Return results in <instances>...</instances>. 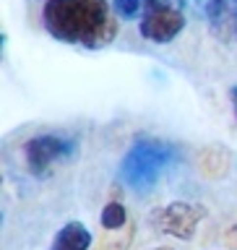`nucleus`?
Wrapping results in <instances>:
<instances>
[{
	"mask_svg": "<svg viewBox=\"0 0 237 250\" xmlns=\"http://www.w3.org/2000/svg\"><path fill=\"white\" fill-rule=\"evenodd\" d=\"M26 164L34 175H47L50 167L76 154V144L63 136H37L26 144Z\"/></svg>",
	"mask_w": 237,
	"mask_h": 250,
	"instance_id": "3",
	"label": "nucleus"
},
{
	"mask_svg": "<svg viewBox=\"0 0 237 250\" xmlns=\"http://www.w3.org/2000/svg\"><path fill=\"white\" fill-rule=\"evenodd\" d=\"M211 34L222 42H237V0H216L206 16Z\"/></svg>",
	"mask_w": 237,
	"mask_h": 250,
	"instance_id": "6",
	"label": "nucleus"
},
{
	"mask_svg": "<svg viewBox=\"0 0 237 250\" xmlns=\"http://www.w3.org/2000/svg\"><path fill=\"white\" fill-rule=\"evenodd\" d=\"M128 224V211L123 203H107L102 208V227L105 229H123Z\"/></svg>",
	"mask_w": 237,
	"mask_h": 250,
	"instance_id": "8",
	"label": "nucleus"
},
{
	"mask_svg": "<svg viewBox=\"0 0 237 250\" xmlns=\"http://www.w3.org/2000/svg\"><path fill=\"white\" fill-rule=\"evenodd\" d=\"M138 3H141V5H144V8H146V11H149V8H156V5H162V3H167V0H138Z\"/></svg>",
	"mask_w": 237,
	"mask_h": 250,
	"instance_id": "11",
	"label": "nucleus"
},
{
	"mask_svg": "<svg viewBox=\"0 0 237 250\" xmlns=\"http://www.w3.org/2000/svg\"><path fill=\"white\" fill-rule=\"evenodd\" d=\"M42 21L55 39L81 44L86 50L107 47L117 37V21L109 0H47Z\"/></svg>",
	"mask_w": 237,
	"mask_h": 250,
	"instance_id": "1",
	"label": "nucleus"
},
{
	"mask_svg": "<svg viewBox=\"0 0 237 250\" xmlns=\"http://www.w3.org/2000/svg\"><path fill=\"white\" fill-rule=\"evenodd\" d=\"M112 5H115V11L120 13L123 19H133V16H136L141 8H144L138 0H112Z\"/></svg>",
	"mask_w": 237,
	"mask_h": 250,
	"instance_id": "9",
	"label": "nucleus"
},
{
	"mask_svg": "<svg viewBox=\"0 0 237 250\" xmlns=\"http://www.w3.org/2000/svg\"><path fill=\"white\" fill-rule=\"evenodd\" d=\"M203 216H206V211L201 206H193V203H170V206H164L154 216V222L164 234H172L177 240H193V234L198 229Z\"/></svg>",
	"mask_w": 237,
	"mask_h": 250,
	"instance_id": "5",
	"label": "nucleus"
},
{
	"mask_svg": "<svg viewBox=\"0 0 237 250\" xmlns=\"http://www.w3.org/2000/svg\"><path fill=\"white\" fill-rule=\"evenodd\" d=\"M156 250H172V248H156Z\"/></svg>",
	"mask_w": 237,
	"mask_h": 250,
	"instance_id": "13",
	"label": "nucleus"
},
{
	"mask_svg": "<svg viewBox=\"0 0 237 250\" xmlns=\"http://www.w3.org/2000/svg\"><path fill=\"white\" fill-rule=\"evenodd\" d=\"M138 29H141V37L149 39V42L167 44L185 29V16H183L180 8L170 5V3H162L156 8H149V11L144 13Z\"/></svg>",
	"mask_w": 237,
	"mask_h": 250,
	"instance_id": "4",
	"label": "nucleus"
},
{
	"mask_svg": "<svg viewBox=\"0 0 237 250\" xmlns=\"http://www.w3.org/2000/svg\"><path fill=\"white\" fill-rule=\"evenodd\" d=\"M230 97H232V102H235V109H237V86H232V91H230Z\"/></svg>",
	"mask_w": 237,
	"mask_h": 250,
	"instance_id": "12",
	"label": "nucleus"
},
{
	"mask_svg": "<svg viewBox=\"0 0 237 250\" xmlns=\"http://www.w3.org/2000/svg\"><path fill=\"white\" fill-rule=\"evenodd\" d=\"M188 11H193V13H198V16H203L206 19L209 16V11H211V5L216 3V0H180Z\"/></svg>",
	"mask_w": 237,
	"mask_h": 250,
	"instance_id": "10",
	"label": "nucleus"
},
{
	"mask_svg": "<svg viewBox=\"0 0 237 250\" xmlns=\"http://www.w3.org/2000/svg\"><path fill=\"white\" fill-rule=\"evenodd\" d=\"M89 245H91V232L81 222H68L55 234L50 250H89Z\"/></svg>",
	"mask_w": 237,
	"mask_h": 250,
	"instance_id": "7",
	"label": "nucleus"
},
{
	"mask_svg": "<svg viewBox=\"0 0 237 250\" xmlns=\"http://www.w3.org/2000/svg\"><path fill=\"white\" fill-rule=\"evenodd\" d=\"M175 159H177V148L172 144L154 138H138L120 162V180L130 190L149 193Z\"/></svg>",
	"mask_w": 237,
	"mask_h": 250,
	"instance_id": "2",
	"label": "nucleus"
}]
</instances>
